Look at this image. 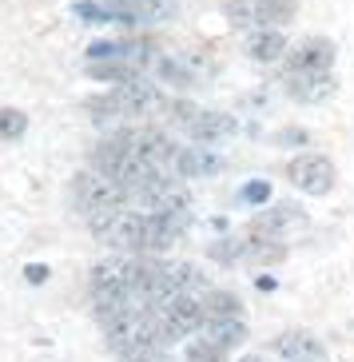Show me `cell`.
<instances>
[{
    "label": "cell",
    "instance_id": "cell-1",
    "mask_svg": "<svg viewBox=\"0 0 354 362\" xmlns=\"http://www.w3.org/2000/svg\"><path fill=\"white\" fill-rule=\"evenodd\" d=\"M88 227L92 235H100V243L116 247V251H131L140 255L143 251V227H148V215L140 211H100V215H88Z\"/></svg>",
    "mask_w": 354,
    "mask_h": 362
},
{
    "label": "cell",
    "instance_id": "cell-2",
    "mask_svg": "<svg viewBox=\"0 0 354 362\" xmlns=\"http://www.w3.org/2000/svg\"><path fill=\"white\" fill-rule=\"evenodd\" d=\"M72 199L76 207H80V215H100V211H119L124 207V199H128V192L119 187L112 175H104V171H80L72 180Z\"/></svg>",
    "mask_w": 354,
    "mask_h": 362
},
{
    "label": "cell",
    "instance_id": "cell-3",
    "mask_svg": "<svg viewBox=\"0 0 354 362\" xmlns=\"http://www.w3.org/2000/svg\"><path fill=\"white\" fill-rule=\"evenodd\" d=\"M151 310L160 315V322H163V330H167L172 342H179V339H187V334H195L199 327H207L203 303H199L195 291H175L167 303H160V307H151Z\"/></svg>",
    "mask_w": 354,
    "mask_h": 362
},
{
    "label": "cell",
    "instance_id": "cell-4",
    "mask_svg": "<svg viewBox=\"0 0 354 362\" xmlns=\"http://www.w3.org/2000/svg\"><path fill=\"white\" fill-rule=\"evenodd\" d=\"M287 180L299 187V192L307 195H326L334 187V163L326 160V156H319V151H307V156H299V160L287 163Z\"/></svg>",
    "mask_w": 354,
    "mask_h": 362
},
{
    "label": "cell",
    "instance_id": "cell-5",
    "mask_svg": "<svg viewBox=\"0 0 354 362\" xmlns=\"http://www.w3.org/2000/svg\"><path fill=\"white\" fill-rule=\"evenodd\" d=\"M155 76H160L163 84L172 88H199L207 84V76H211V64H207L203 56H160V64H155Z\"/></svg>",
    "mask_w": 354,
    "mask_h": 362
},
{
    "label": "cell",
    "instance_id": "cell-6",
    "mask_svg": "<svg viewBox=\"0 0 354 362\" xmlns=\"http://www.w3.org/2000/svg\"><path fill=\"white\" fill-rule=\"evenodd\" d=\"M116 100L124 104L128 116H155V112H172L167 96H163L155 84H148L143 76L128 80V84H116Z\"/></svg>",
    "mask_w": 354,
    "mask_h": 362
},
{
    "label": "cell",
    "instance_id": "cell-7",
    "mask_svg": "<svg viewBox=\"0 0 354 362\" xmlns=\"http://www.w3.org/2000/svg\"><path fill=\"white\" fill-rule=\"evenodd\" d=\"M223 156L219 151H211L207 144H187V148L175 151V175H187V180H207V175H215V171H223Z\"/></svg>",
    "mask_w": 354,
    "mask_h": 362
},
{
    "label": "cell",
    "instance_id": "cell-8",
    "mask_svg": "<svg viewBox=\"0 0 354 362\" xmlns=\"http://www.w3.org/2000/svg\"><path fill=\"white\" fill-rule=\"evenodd\" d=\"M131 151L140 156L143 163H151V168H167V163H175V144H172V136L167 132H160V128H136L131 132Z\"/></svg>",
    "mask_w": 354,
    "mask_h": 362
},
{
    "label": "cell",
    "instance_id": "cell-9",
    "mask_svg": "<svg viewBox=\"0 0 354 362\" xmlns=\"http://www.w3.org/2000/svg\"><path fill=\"white\" fill-rule=\"evenodd\" d=\"M331 64H334V44L326 36H311V40L295 44L287 52L290 72H331Z\"/></svg>",
    "mask_w": 354,
    "mask_h": 362
},
{
    "label": "cell",
    "instance_id": "cell-10",
    "mask_svg": "<svg viewBox=\"0 0 354 362\" xmlns=\"http://www.w3.org/2000/svg\"><path fill=\"white\" fill-rule=\"evenodd\" d=\"M287 92L299 104H322L338 92V80H334V72H290Z\"/></svg>",
    "mask_w": 354,
    "mask_h": 362
},
{
    "label": "cell",
    "instance_id": "cell-11",
    "mask_svg": "<svg viewBox=\"0 0 354 362\" xmlns=\"http://www.w3.org/2000/svg\"><path fill=\"white\" fill-rule=\"evenodd\" d=\"M307 223V215H302V207H295V203H283V207H271V211L255 215L247 227V235H263V239H283V235L290 231V227H302Z\"/></svg>",
    "mask_w": 354,
    "mask_h": 362
},
{
    "label": "cell",
    "instance_id": "cell-12",
    "mask_svg": "<svg viewBox=\"0 0 354 362\" xmlns=\"http://www.w3.org/2000/svg\"><path fill=\"white\" fill-rule=\"evenodd\" d=\"M119 21H172L175 0H104Z\"/></svg>",
    "mask_w": 354,
    "mask_h": 362
},
{
    "label": "cell",
    "instance_id": "cell-13",
    "mask_svg": "<svg viewBox=\"0 0 354 362\" xmlns=\"http://www.w3.org/2000/svg\"><path fill=\"white\" fill-rule=\"evenodd\" d=\"M275 351H279L287 362H322L326 358L322 339H314L311 330H290V334H283V339L275 342Z\"/></svg>",
    "mask_w": 354,
    "mask_h": 362
},
{
    "label": "cell",
    "instance_id": "cell-14",
    "mask_svg": "<svg viewBox=\"0 0 354 362\" xmlns=\"http://www.w3.org/2000/svg\"><path fill=\"white\" fill-rule=\"evenodd\" d=\"M287 52L290 48H287L279 28H255V33L247 36V56L259 60V64H275V60H283Z\"/></svg>",
    "mask_w": 354,
    "mask_h": 362
},
{
    "label": "cell",
    "instance_id": "cell-15",
    "mask_svg": "<svg viewBox=\"0 0 354 362\" xmlns=\"http://www.w3.org/2000/svg\"><path fill=\"white\" fill-rule=\"evenodd\" d=\"M231 132H235V116H231V112H207L203 107V112L195 116V124L187 128V136L199 139V144H211V139H227Z\"/></svg>",
    "mask_w": 354,
    "mask_h": 362
},
{
    "label": "cell",
    "instance_id": "cell-16",
    "mask_svg": "<svg viewBox=\"0 0 354 362\" xmlns=\"http://www.w3.org/2000/svg\"><path fill=\"white\" fill-rule=\"evenodd\" d=\"M287 259V247L279 239H263V235H247V251H243V263L247 267H275Z\"/></svg>",
    "mask_w": 354,
    "mask_h": 362
},
{
    "label": "cell",
    "instance_id": "cell-17",
    "mask_svg": "<svg viewBox=\"0 0 354 362\" xmlns=\"http://www.w3.org/2000/svg\"><path fill=\"white\" fill-rule=\"evenodd\" d=\"M199 303H203V319L207 322L239 319V315H243V303H239L231 291H203V295H199Z\"/></svg>",
    "mask_w": 354,
    "mask_h": 362
},
{
    "label": "cell",
    "instance_id": "cell-18",
    "mask_svg": "<svg viewBox=\"0 0 354 362\" xmlns=\"http://www.w3.org/2000/svg\"><path fill=\"white\" fill-rule=\"evenodd\" d=\"M175 239H179V235L163 223L160 215H148V227H143V251H140V255H163Z\"/></svg>",
    "mask_w": 354,
    "mask_h": 362
},
{
    "label": "cell",
    "instance_id": "cell-19",
    "mask_svg": "<svg viewBox=\"0 0 354 362\" xmlns=\"http://www.w3.org/2000/svg\"><path fill=\"white\" fill-rule=\"evenodd\" d=\"M207 339L219 342L223 351H235V346H243V342H247V327H243V319H219V322H207Z\"/></svg>",
    "mask_w": 354,
    "mask_h": 362
},
{
    "label": "cell",
    "instance_id": "cell-20",
    "mask_svg": "<svg viewBox=\"0 0 354 362\" xmlns=\"http://www.w3.org/2000/svg\"><path fill=\"white\" fill-rule=\"evenodd\" d=\"M227 21L235 28H267L263 24V12H259V0H227Z\"/></svg>",
    "mask_w": 354,
    "mask_h": 362
},
{
    "label": "cell",
    "instance_id": "cell-21",
    "mask_svg": "<svg viewBox=\"0 0 354 362\" xmlns=\"http://www.w3.org/2000/svg\"><path fill=\"white\" fill-rule=\"evenodd\" d=\"M243 251H247V235H223V239H215V243L207 247V255L223 267L243 263Z\"/></svg>",
    "mask_w": 354,
    "mask_h": 362
},
{
    "label": "cell",
    "instance_id": "cell-22",
    "mask_svg": "<svg viewBox=\"0 0 354 362\" xmlns=\"http://www.w3.org/2000/svg\"><path fill=\"white\" fill-rule=\"evenodd\" d=\"M183 362H227V351L219 342H211L207 334L187 342V351H183Z\"/></svg>",
    "mask_w": 354,
    "mask_h": 362
},
{
    "label": "cell",
    "instance_id": "cell-23",
    "mask_svg": "<svg viewBox=\"0 0 354 362\" xmlns=\"http://www.w3.org/2000/svg\"><path fill=\"white\" fill-rule=\"evenodd\" d=\"M88 116L96 119V124H112V119H124L128 112H124V104L116 100V92H107V96L88 100Z\"/></svg>",
    "mask_w": 354,
    "mask_h": 362
},
{
    "label": "cell",
    "instance_id": "cell-24",
    "mask_svg": "<svg viewBox=\"0 0 354 362\" xmlns=\"http://www.w3.org/2000/svg\"><path fill=\"white\" fill-rule=\"evenodd\" d=\"M172 279L179 291H195V295H203L207 283H203V271L195 263H172Z\"/></svg>",
    "mask_w": 354,
    "mask_h": 362
},
{
    "label": "cell",
    "instance_id": "cell-25",
    "mask_svg": "<svg viewBox=\"0 0 354 362\" xmlns=\"http://www.w3.org/2000/svg\"><path fill=\"white\" fill-rule=\"evenodd\" d=\"M28 132V116L16 107H0V139H20Z\"/></svg>",
    "mask_w": 354,
    "mask_h": 362
},
{
    "label": "cell",
    "instance_id": "cell-26",
    "mask_svg": "<svg viewBox=\"0 0 354 362\" xmlns=\"http://www.w3.org/2000/svg\"><path fill=\"white\" fill-rule=\"evenodd\" d=\"M76 16L84 24H107V21H119L116 8H107L104 0H84V4H76Z\"/></svg>",
    "mask_w": 354,
    "mask_h": 362
},
{
    "label": "cell",
    "instance_id": "cell-27",
    "mask_svg": "<svg viewBox=\"0 0 354 362\" xmlns=\"http://www.w3.org/2000/svg\"><path fill=\"white\" fill-rule=\"evenodd\" d=\"M239 199H243V203H251V207H259V203H267V199H271V183H267V180L247 183V187L239 192Z\"/></svg>",
    "mask_w": 354,
    "mask_h": 362
},
{
    "label": "cell",
    "instance_id": "cell-28",
    "mask_svg": "<svg viewBox=\"0 0 354 362\" xmlns=\"http://www.w3.org/2000/svg\"><path fill=\"white\" fill-rule=\"evenodd\" d=\"M203 107H195V104H187V100H179V104H172V119L179 124V128H191L195 124V116H199Z\"/></svg>",
    "mask_w": 354,
    "mask_h": 362
},
{
    "label": "cell",
    "instance_id": "cell-29",
    "mask_svg": "<svg viewBox=\"0 0 354 362\" xmlns=\"http://www.w3.org/2000/svg\"><path fill=\"white\" fill-rule=\"evenodd\" d=\"M279 144H283V148H299V144H311V136H307L302 128H283L279 132Z\"/></svg>",
    "mask_w": 354,
    "mask_h": 362
},
{
    "label": "cell",
    "instance_id": "cell-30",
    "mask_svg": "<svg viewBox=\"0 0 354 362\" xmlns=\"http://www.w3.org/2000/svg\"><path fill=\"white\" fill-rule=\"evenodd\" d=\"M24 279H28V283H44V279H48V267H44V263L24 267Z\"/></svg>",
    "mask_w": 354,
    "mask_h": 362
},
{
    "label": "cell",
    "instance_id": "cell-31",
    "mask_svg": "<svg viewBox=\"0 0 354 362\" xmlns=\"http://www.w3.org/2000/svg\"><path fill=\"white\" fill-rule=\"evenodd\" d=\"M275 287H279V283H275L271 275H263V279H259V291H275Z\"/></svg>",
    "mask_w": 354,
    "mask_h": 362
},
{
    "label": "cell",
    "instance_id": "cell-32",
    "mask_svg": "<svg viewBox=\"0 0 354 362\" xmlns=\"http://www.w3.org/2000/svg\"><path fill=\"white\" fill-rule=\"evenodd\" d=\"M239 362H259V358H239Z\"/></svg>",
    "mask_w": 354,
    "mask_h": 362
}]
</instances>
